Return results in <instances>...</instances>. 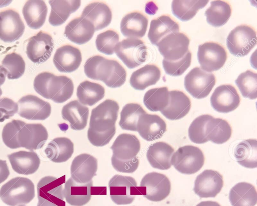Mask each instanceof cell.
I'll list each match as a JSON object with an SVG mask.
<instances>
[{"label":"cell","instance_id":"1","mask_svg":"<svg viewBox=\"0 0 257 206\" xmlns=\"http://www.w3.org/2000/svg\"><path fill=\"white\" fill-rule=\"evenodd\" d=\"M119 110L116 102L106 100L92 110L87 137L92 145L103 146L112 139Z\"/></svg>","mask_w":257,"mask_h":206},{"label":"cell","instance_id":"2","mask_svg":"<svg viewBox=\"0 0 257 206\" xmlns=\"http://www.w3.org/2000/svg\"><path fill=\"white\" fill-rule=\"evenodd\" d=\"M84 70L88 78L102 81L109 88L120 87L126 81V72L119 62L100 56L89 58Z\"/></svg>","mask_w":257,"mask_h":206},{"label":"cell","instance_id":"3","mask_svg":"<svg viewBox=\"0 0 257 206\" xmlns=\"http://www.w3.org/2000/svg\"><path fill=\"white\" fill-rule=\"evenodd\" d=\"M140 146V142L135 136L127 134L118 136L111 147L113 152L111 164L114 168L122 173L135 172L139 164L136 156Z\"/></svg>","mask_w":257,"mask_h":206},{"label":"cell","instance_id":"4","mask_svg":"<svg viewBox=\"0 0 257 206\" xmlns=\"http://www.w3.org/2000/svg\"><path fill=\"white\" fill-rule=\"evenodd\" d=\"M33 86L36 92L45 98L61 104L72 96L74 91L72 80L64 76H56L43 72L35 78Z\"/></svg>","mask_w":257,"mask_h":206},{"label":"cell","instance_id":"5","mask_svg":"<svg viewBox=\"0 0 257 206\" xmlns=\"http://www.w3.org/2000/svg\"><path fill=\"white\" fill-rule=\"evenodd\" d=\"M34 197V184L25 178L16 177L12 178L0 189V198L9 206L28 204Z\"/></svg>","mask_w":257,"mask_h":206},{"label":"cell","instance_id":"6","mask_svg":"<svg viewBox=\"0 0 257 206\" xmlns=\"http://www.w3.org/2000/svg\"><path fill=\"white\" fill-rule=\"evenodd\" d=\"M204 156L200 149L192 146L179 148L171 158V164L180 173L192 174L204 165Z\"/></svg>","mask_w":257,"mask_h":206},{"label":"cell","instance_id":"7","mask_svg":"<svg viewBox=\"0 0 257 206\" xmlns=\"http://www.w3.org/2000/svg\"><path fill=\"white\" fill-rule=\"evenodd\" d=\"M226 44L231 54L237 56H244L256 46V32L250 26H239L229 34Z\"/></svg>","mask_w":257,"mask_h":206},{"label":"cell","instance_id":"8","mask_svg":"<svg viewBox=\"0 0 257 206\" xmlns=\"http://www.w3.org/2000/svg\"><path fill=\"white\" fill-rule=\"evenodd\" d=\"M114 52L130 69L144 64L148 57L145 43L137 38H128L119 42L115 46Z\"/></svg>","mask_w":257,"mask_h":206},{"label":"cell","instance_id":"9","mask_svg":"<svg viewBox=\"0 0 257 206\" xmlns=\"http://www.w3.org/2000/svg\"><path fill=\"white\" fill-rule=\"evenodd\" d=\"M139 191L149 200L158 202L165 199L170 194L171 183L165 175L152 172L146 174L142 179Z\"/></svg>","mask_w":257,"mask_h":206},{"label":"cell","instance_id":"10","mask_svg":"<svg viewBox=\"0 0 257 206\" xmlns=\"http://www.w3.org/2000/svg\"><path fill=\"white\" fill-rule=\"evenodd\" d=\"M215 83L216 78L213 74L207 72L198 67L191 70L184 79L186 90L197 99L206 98Z\"/></svg>","mask_w":257,"mask_h":206},{"label":"cell","instance_id":"11","mask_svg":"<svg viewBox=\"0 0 257 206\" xmlns=\"http://www.w3.org/2000/svg\"><path fill=\"white\" fill-rule=\"evenodd\" d=\"M197 58L202 70L209 73L217 71L224 66L227 54L222 46L207 42L199 46Z\"/></svg>","mask_w":257,"mask_h":206},{"label":"cell","instance_id":"12","mask_svg":"<svg viewBox=\"0 0 257 206\" xmlns=\"http://www.w3.org/2000/svg\"><path fill=\"white\" fill-rule=\"evenodd\" d=\"M108 186L111 199L118 205L129 204L136 195L140 194L136 180L130 176L115 175L110 180Z\"/></svg>","mask_w":257,"mask_h":206},{"label":"cell","instance_id":"13","mask_svg":"<svg viewBox=\"0 0 257 206\" xmlns=\"http://www.w3.org/2000/svg\"><path fill=\"white\" fill-rule=\"evenodd\" d=\"M190 40L184 34L174 32L163 38L157 44L164 60L176 62L182 58L188 52Z\"/></svg>","mask_w":257,"mask_h":206},{"label":"cell","instance_id":"14","mask_svg":"<svg viewBox=\"0 0 257 206\" xmlns=\"http://www.w3.org/2000/svg\"><path fill=\"white\" fill-rule=\"evenodd\" d=\"M18 114L21 118L30 120H44L51 112L50 104L33 95H27L18 102Z\"/></svg>","mask_w":257,"mask_h":206},{"label":"cell","instance_id":"15","mask_svg":"<svg viewBox=\"0 0 257 206\" xmlns=\"http://www.w3.org/2000/svg\"><path fill=\"white\" fill-rule=\"evenodd\" d=\"M53 48L52 36L46 32L40 31L29 38L26 52L31 62L35 64H41L49 58Z\"/></svg>","mask_w":257,"mask_h":206},{"label":"cell","instance_id":"16","mask_svg":"<svg viewBox=\"0 0 257 206\" xmlns=\"http://www.w3.org/2000/svg\"><path fill=\"white\" fill-rule=\"evenodd\" d=\"M25 26L19 14L9 9L0 12V40L12 42L23 35Z\"/></svg>","mask_w":257,"mask_h":206},{"label":"cell","instance_id":"17","mask_svg":"<svg viewBox=\"0 0 257 206\" xmlns=\"http://www.w3.org/2000/svg\"><path fill=\"white\" fill-rule=\"evenodd\" d=\"M211 106L216 112L229 113L236 110L240 104V96L231 85H222L217 87L211 98Z\"/></svg>","mask_w":257,"mask_h":206},{"label":"cell","instance_id":"18","mask_svg":"<svg viewBox=\"0 0 257 206\" xmlns=\"http://www.w3.org/2000/svg\"><path fill=\"white\" fill-rule=\"evenodd\" d=\"M223 186L222 176L216 171L207 170L197 176L193 190L200 198H215Z\"/></svg>","mask_w":257,"mask_h":206},{"label":"cell","instance_id":"19","mask_svg":"<svg viewBox=\"0 0 257 206\" xmlns=\"http://www.w3.org/2000/svg\"><path fill=\"white\" fill-rule=\"evenodd\" d=\"M48 138L46 128L40 124H26L18 134V141L20 148L31 152L42 148Z\"/></svg>","mask_w":257,"mask_h":206},{"label":"cell","instance_id":"20","mask_svg":"<svg viewBox=\"0 0 257 206\" xmlns=\"http://www.w3.org/2000/svg\"><path fill=\"white\" fill-rule=\"evenodd\" d=\"M97 167V160L95 158L87 154H79L72 161L71 178L78 183H88L96 176Z\"/></svg>","mask_w":257,"mask_h":206},{"label":"cell","instance_id":"21","mask_svg":"<svg viewBox=\"0 0 257 206\" xmlns=\"http://www.w3.org/2000/svg\"><path fill=\"white\" fill-rule=\"evenodd\" d=\"M166 131V124L159 116L144 114L140 116L137 124V132L148 142L160 138Z\"/></svg>","mask_w":257,"mask_h":206},{"label":"cell","instance_id":"22","mask_svg":"<svg viewBox=\"0 0 257 206\" xmlns=\"http://www.w3.org/2000/svg\"><path fill=\"white\" fill-rule=\"evenodd\" d=\"M53 61L60 72L70 73L79 68L82 62V55L78 48L72 46L64 45L56 50Z\"/></svg>","mask_w":257,"mask_h":206},{"label":"cell","instance_id":"23","mask_svg":"<svg viewBox=\"0 0 257 206\" xmlns=\"http://www.w3.org/2000/svg\"><path fill=\"white\" fill-rule=\"evenodd\" d=\"M95 28L87 20L80 16L70 21L65 28L64 35L69 40L78 44H83L92 38Z\"/></svg>","mask_w":257,"mask_h":206},{"label":"cell","instance_id":"24","mask_svg":"<svg viewBox=\"0 0 257 206\" xmlns=\"http://www.w3.org/2000/svg\"><path fill=\"white\" fill-rule=\"evenodd\" d=\"M191 106L190 98L183 92L171 90L169 92L168 104L161 112L169 120H179L188 114Z\"/></svg>","mask_w":257,"mask_h":206},{"label":"cell","instance_id":"25","mask_svg":"<svg viewBox=\"0 0 257 206\" xmlns=\"http://www.w3.org/2000/svg\"><path fill=\"white\" fill-rule=\"evenodd\" d=\"M8 158L13 170L19 174H32L40 164V160L34 152L19 151L8 155Z\"/></svg>","mask_w":257,"mask_h":206},{"label":"cell","instance_id":"26","mask_svg":"<svg viewBox=\"0 0 257 206\" xmlns=\"http://www.w3.org/2000/svg\"><path fill=\"white\" fill-rule=\"evenodd\" d=\"M93 182L80 184L70 178L65 183L63 195L66 202L72 206H83L91 199Z\"/></svg>","mask_w":257,"mask_h":206},{"label":"cell","instance_id":"27","mask_svg":"<svg viewBox=\"0 0 257 206\" xmlns=\"http://www.w3.org/2000/svg\"><path fill=\"white\" fill-rule=\"evenodd\" d=\"M81 16L91 22L95 30L98 31L109 25L112 14L110 8L106 4L102 2H94L84 8Z\"/></svg>","mask_w":257,"mask_h":206},{"label":"cell","instance_id":"28","mask_svg":"<svg viewBox=\"0 0 257 206\" xmlns=\"http://www.w3.org/2000/svg\"><path fill=\"white\" fill-rule=\"evenodd\" d=\"M61 114L63 119L69 122L71 129L81 130L87 126L89 108L75 100L65 105L62 109Z\"/></svg>","mask_w":257,"mask_h":206},{"label":"cell","instance_id":"29","mask_svg":"<svg viewBox=\"0 0 257 206\" xmlns=\"http://www.w3.org/2000/svg\"><path fill=\"white\" fill-rule=\"evenodd\" d=\"M173 148L164 142H157L150 146L147 152V159L152 167L167 170L171 166V158Z\"/></svg>","mask_w":257,"mask_h":206},{"label":"cell","instance_id":"30","mask_svg":"<svg viewBox=\"0 0 257 206\" xmlns=\"http://www.w3.org/2000/svg\"><path fill=\"white\" fill-rule=\"evenodd\" d=\"M148 20L143 14L134 12L126 14L120 23V30L125 37L143 38L147 31Z\"/></svg>","mask_w":257,"mask_h":206},{"label":"cell","instance_id":"31","mask_svg":"<svg viewBox=\"0 0 257 206\" xmlns=\"http://www.w3.org/2000/svg\"><path fill=\"white\" fill-rule=\"evenodd\" d=\"M51 12L49 17V24L54 26L62 24L70 14L80 6V0H51L49 1Z\"/></svg>","mask_w":257,"mask_h":206},{"label":"cell","instance_id":"32","mask_svg":"<svg viewBox=\"0 0 257 206\" xmlns=\"http://www.w3.org/2000/svg\"><path fill=\"white\" fill-rule=\"evenodd\" d=\"M47 12L45 2L41 0H28L22 9V14L27 26L34 30H38L43 26Z\"/></svg>","mask_w":257,"mask_h":206},{"label":"cell","instance_id":"33","mask_svg":"<svg viewBox=\"0 0 257 206\" xmlns=\"http://www.w3.org/2000/svg\"><path fill=\"white\" fill-rule=\"evenodd\" d=\"M179 32L178 24L169 16L163 15L151 20L148 38L152 44L156 45L165 36Z\"/></svg>","mask_w":257,"mask_h":206},{"label":"cell","instance_id":"34","mask_svg":"<svg viewBox=\"0 0 257 206\" xmlns=\"http://www.w3.org/2000/svg\"><path fill=\"white\" fill-rule=\"evenodd\" d=\"M161 71L155 64H147L133 72L130 78V84L135 90H143L155 85L160 80Z\"/></svg>","mask_w":257,"mask_h":206},{"label":"cell","instance_id":"35","mask_svg":"<svg viewBox=\"0 0 257 206\" xmlns=\"http://www.w3.org/2000/svg\"><path fill=\"white\" fill-rule=\"evenodd\" d=\"M74 152V144L66 138H57L50 142L45 150V153L51 161L62 163L67 161Z\"/></svg>","mask_w":257,"mask_h":206},{"label":"cell","instance_id":"36","mask_svg":"<svg viewBox=\"0 0 257 206\" xmlns=\"http://www.w3.org/2000/svg\"><path fill=\"white\" fill-rule=\"evenodd\" d=\"M229 199L232 206H255L257 203V193L252 184L239 182L230 190Z\"/></svg>","mask_w":257,"mask_h":206},{"label":"cell","instance_id":"37","mask_svg":"<svg viewBox=\"0 0 257 206\" xmlns=\"http://www.w3.org/2000/svg\"><path fill=\"white\" fill-rule=\"evenodd\" d=\"M205 134L208 141L221 144L230 139L232 134V128L226 120L213 118L206 124Z\"/></svg>","mask_w":257,"mask_h":206},{"label":"cell","instance_id":"38","mask_svg":"<svg viewBox=\"0 0 257 206\" xmlns=\"http://www.w3.org/2000/svg\"><path fill=\"white\" fill-rule=\"evenodd\" d=\"M234 156L237 162L247 168L257 167V142L249 139L240 142L235 148Z\"/></svg>","mask_w":257,"mask_h":206},{"label":"cell","instance_id":"39","mask_svg":"<svg viewBox=\"0 0 257 206\" xmlns=\"http://www.w3.org/2000/svg\"><path fill=\"white\" fill-rule=\"evenodd\" d=\"M76 95L80 104L91 106L104 98L105 89L98 84L86 80L78 86Z\"/></svg>","mask_w":257,"mask_h":206},{"label":"cell","instance_id":"40","mask_svg":"<svg viewBox=\"0 0 257 206\" xmlns=\"http://www.w3.org/2000/svg\"><path fill=\"white\" fill-rule=\"evenodd\" d=\"M232 13L231 6L226 2L214 0L205 12L207 22L214 27L224 26L229 20Z\"/></svg>","mask_w":257,"mask_h":206},{"label":"cell","instance_id":"41","mask_svg":"<svg viewBox=\"0 0 257 206\" xmlns=\"http://www.w3.org/2000/svg\"><path fill=\"white\" fill-rule=\"evenodd\" d=\"M208 2L209 0H174L172 2V11L180 20L186 22L193 18Z\"/></svg>","mask_w":257,"mask_h":206},{"label":"cell","instance_id":"42","mask_svg":"<svg viewBox=\"0 0 257 206\" xmlns=\"http://www.w3.org/2000/svg\"><path fill=\"white\" fill-rule=\"evenodd\" d=\"M169 92L167 87L155 88L148 90L145 94L143 102L151 112H161L168 106Z\"/></svg>","mask_w":257,"mask_h":206},{"label":"cell","instance_id":"43","mask_svg":"<svg viewBox=\"0 0 257 206\" xmlns=\"http://www.w3.org/2000/svg\"><path fill=\"white\" fill-rule=\"evenodd\" d=\"M146 113L139 104L131 103L126 104L120 113L119 125L123 130L137 132V124L141 115Z\"/></svg>","mask_w":257,"mask_h":206},{"label":"cell","instance_id":"44","mask_svg":"<svg viewBox=\"0 0 257 206\" xmlns=\"http://www.w3.org/2000/svg\"><path fill=\"white\" fill-rule=\"evenodd\" d=\"M235 84L242 95L245 98L255 100L257 98V74L250 70L241 74Z\"/></svg>","mask_w":257,"mask_h":206},{"label":"cell","instance_id":"45","mask_svg":"<svg viewBox=\"0 0 257 206\" xmlns=\"http://www.w3.org/2000/svg\"><path fill=\"white\" fill-rule=\"evenodd\" d=\"M2 66L7 72L9 80H16L21 77L25 70V63L19 54L15 52L7 54L2 61Z\"/></svg>","mask_w":257,"mask_h":206},{"label":"cell","instance_id":"46","mask_svg":"<svg viewBox=\"0 0 257 206\" xmlns=\"http://www.w3.org/2000/svg\"><path fill=\"white\" fill-rule=\"evenodd\" d=\"M213 117L209 114L200 116L196 118L190 124L188 136L190 140L196 144L207 142L205 128L208 121Z\"/></svg>","mask_w":257,"mask_h":206},{"label":"cell","instance_id":"47","mask_svg":"<svg viewBox=\"0 0 257 206\" xmlns=\"http://www.w3.org/2000/svg\"><path fill=\"white\" fill-rule=\"evenodd\" d=\"M26 124L20 120H12L3 128L2 138L4 144L11 149H16L20 146L18 141V134L21 128Z\"/></svg>","mask_w":257,"mask_h":206},{"label":"cell","instance_id":"48","mask_svg":"<svg viewBox=\"0 0 257 206\" xmlns=\"http://www.w3.org/2000/svg\"><path fill=\"white\" fill-rule=\"evenodd\" d=\"M119 41V35L115 31L107 30L97 36L95 44L99 52L107 55H112Z\"/></svg>","mask_w":257,"mask_h":206},{"label":"cell","instance_id":"49","mask_svg":"<svg viewBox=\"0 0 257 206\" xmlns=\"http://www.w3.org/2000/svg\"><path fill=\"white\" fill-rule=\"evenodd\" d=\"M192 54L188 51L181 60L176 62H169L163 60L162 64L165 72L171 76H178L182 75L190 66Z\"/></svg>","mask_w":257,"mask_h":206},{"label":"cell","instance_id":"50","mask_svg":"<svg viewBox=\"0 0 257 206\" xmlns=\"http://www.w3.org/2000/svg\"><path fill=\"white\" fill-rule=\"evenodd\" d=\"M18 111V105L7 98H0V122L13 116Z\"/></svg>","mask_w":257,"mask_h":206},{"label":"cell","instance_id":"51","mask_svg":"<svg viewBox=\"0 0 257 206\" xmlns=\"http://www.w3.org/2000/svg\"><path fill=\"white\" fill-rule=\"evenodd\" d=\"M10 174L6 160H0V184L5 181Z\"/></svg>","mask_w":257,"mask_h":206},{"label":"cell","instance_id":"52","mask_svg":"<svg viewBox=\"0 0 257 206\" xmlns=\"http://www.w3.org/2000/svg\"><path fill=\"white\" fill-rule=\"evenodd\" d=\"M38 202L37 206H62L54 203L48 202L41 198L38 197Z\"/></svg>","mask_w":257,"mask_h":206},{"label":"cell","instance_id":"53","mask_svg":"<svg viewBox=\"0 0 257 206\" xmlns=\"http://www.w3.org/2000/svg\"><path fill=\"white\" fill-rule=\"evenodd\" d=\"M6 76L7 72L5 69L0 66V86L4 83Z\"/></svg>","mask_w":257,"mask_h":206},{"label":"cell","instance_id":"54","mask_svg":"<svg viewBox=\"0 0 257 206\" xmlns=\"http://www.w3.org/2000/svg\"><path fill=\"white\" fill-rule=\"evenodd\" d=\"M196 206H221L218 202L213 201H205L198 204Z\"/></svg>","mask_w":257,"mask_h":206},{"label":"cell","instance_id":"55","mask_svg":"<svg viewBox=\"0 0 257 206\" xmlns=\"http://www.w3.org/2000/svg\"><path fill=\"white\" fill-rule=\"evenodd\" d=\"M12 0H0V8L9 5Z\"/></svg>","mask_w":257,"mask_h":206},{"label":"cell","instance_id":"56","mask_svg":"<svg viewBox=\"0 0 257 206\" xmlns=\"http://www.w3.org/2000/svg\"><path fill=\"white\" fill-rule=\"evenodd\" d=\"M2 94V92L1 89L0 88V96H1Z\"/></svg>","mask_w":257,"mask_h":206},{"label":"cell","instance_id":"57","mask_svg":"<svg viewBox=\"0 0 257 206\" xmlns=\"http://www.w3.org/2000/svg\"><path fill=\"white\" fill-rule=\"evenodd\" d=\"M19 206H24V205H20Z\"/></svg>","mask_w":257,"mask_h":206}]
</instances>
